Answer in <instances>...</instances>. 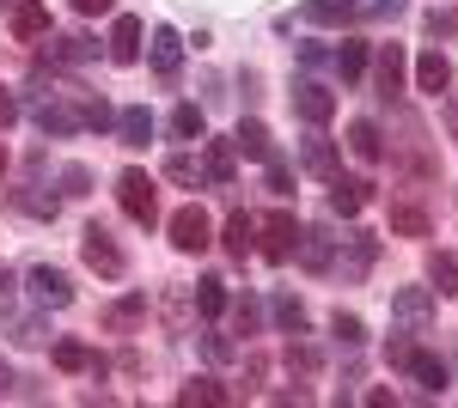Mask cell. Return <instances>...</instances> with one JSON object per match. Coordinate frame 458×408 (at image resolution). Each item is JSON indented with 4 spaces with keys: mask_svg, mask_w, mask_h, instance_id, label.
Listing matches in <instances>:
<instances>
[{
    "mask_svg": "<svg viewBox=\"0 0 458 408\" xmlns=\"http://www.w3.org/2000/svg\"><path fill=\"white\" fill-rule=\"evenodd\" d=\"M293 256H300L312 274H330V262H336V238H330L324 226H318V232H300V250H293Z\"/></svg>",
    "mask_w": 458,
    "mask_h": 408,
    "instance_id": "obj_18",
    "label": "cell"
},
{
    "mask_svg": "<svg viewBox=\"0 0 458 408\" xmlns=\"http://www.w3.org/2000/svg\"><path fill=\"white\" fill-rule=\"evenodd\" d=\"M165 323H172V329H190V305H183V299H165Z\"/></svg>",
    "mask_w": 458,
    "mask_h": 408,
    "instance_id": "obj_45",
    "label": "cell"
},
{
    "mask_svg": "<svg viewBox=\"0 0 458 408\" xmlns=\"http://www.w3.org/2000/svg\"><path fill=\"white\" fill-rule=\"evenodd\" d=\"M0 171H6V153H0Z\"/></svg>",
    "mask_w": 458,
    "mask_h": 408,
    "instance_id": "obj_53",
    "label": "cell"
},
{
    "mask_svg": "<svg viewBox=\"0 0 458 408\" xmlns=\"http://www.w3.org/2000/svg\"><path fill=\"white\" fill-rule=\"evenodd\" d=\"M98 55V43L92 37H49V68H73V62H92Z\"/></svg>",
    "mask_w": 458,
    "mask_h": 408,
    "instance_id": "obj_24",
    "label": "cell"
},
{
    "mask_svg": "<svg viewBox=\"0 0 458 408\" xmlns=\"http://www.w3.org/2000/svg\"><path fill=\"white\" fill-rule=\"evenodd\" d=\"M367 62H373V49L349 37V43L336 49V73H343V86H349V79H360V73H367Z\"/></svg>",
    "mask_w": 458,
    "mask_h": 408,
    "instance_id": "obj_33",
    "label": "cell"
},
{
    "mask_svg": "<svg viewBox=\"0 0 458 408\" xmlns=\"http://www.w3.org/2000/svg\"><path fill=\"white\" fill-rule=\"evenodd\" d=\"M202 183L233 189V140H208V153H202Z\"/></svg>",
    "mask_w": 458,
    "mask_h": 408,
    "instance_id": "obj_22",
    "label": "cell"
},
{
    "mask_svg": "<svg viewBox=\"0 0 458 408\" xmlns=\"http://www.w3.org/2000/svg\"><path fill=\"white\" fill-rule=\"evenodd\" d=\"M410 360H416V341H410V336H391L386 341V366H391V372H410Z\"/></svg>",
    "mask_w": 458,
    "mask_h": 408,
    "instance_id": "obj_41",
    "label": "cell"
},
{
    "mask_svg": "<svg viewBox=\"0 0 458 408\" xmlns=\"http://www.w3.org/2000/svg\"><path fill=\"white\" fill-rule=\"evenodd\" d=\"M343 244H349V250H343L330 269L343 274V287H354V280H367V269L379 262V238H373V232H349Z\"/></svg>",
    "mask_w": 458,
    "mask_h": 408,
    "instance_id": "obj_6",
    "label": "cell"
},
{
    "mask_svg": "<svg viewBox=\"0 0 458 408\" xmlns=\"http://www.w3.org/2000/svg\"><path fill=\"white\" fill-rule=\"evenodd\" d=\"M0 6H19V0H0Z\"/></svg>",
    "mask_w": 458,
    "mask_h": 408,
    "instance_id": "obj_52",
    "label": "cell"
},
{
    "mask_svg": "<svg viewBox=\"0 0 458 408\" xmlns=\"http://www.w3.org/2000/svg\"><path fill=\"white\" fill-rule=\"evenodd\" d=\"M263 165H269V196H293V171H287L282 153H269Z\"/></svg>",
    "mask_w": 458,
    "mask_h": 408,
    "instance_id": "obj_42",
    "label": "cell"
},
{
    "mask_svg": "<svg viewBox=\"0 0 458 408\" xmlns=\"http://www.w3.org/2000/svg\"><path fill=\"white\" fill-rule=\"evenodd\" d=\"M147 55H153V73L172 86L177 73H183V37H177L172 25H159V31H153V43H147Z\"/></svg>",
    "mask_w": 458,
    "mask_h": 408,
    "instance_id": "obj_10",
    "label": "cell"
},
{
    "mask_svg": "<svg viewBox=\"0 0 458 408\" xmlns=\"http://www.w3.org/2000/svg\"><path fill=\"white\" fill-rule=\"evenodd\" d=\"M105 55L116 62V68H135V62H141V19L123 12V19L110 25V49H105Z\"/></svg>",
    "mask_w": 458,
    "mask_h": 408,
    "instance_id": "obj_13",
    "label": "cell"
},
{
    "mask_svg": "<svg viewBox=\"0 0 458 408\" xmlns=\"http://www.w3.org/2000/svg\"><path fill=\"white\" fill-rule=\"evenodd\" d=\"M367 202H373V183H367V177H343V171L330 177V213L354 220V213H360Z\"/></svg>",
    "mask_w": 458,
    "mask_h": 408,
    "instance_id": "obj_11",
    "label": "cell"
},
{
    "mask_svg": "<svg viewBox=\"0 0 458 408\" xmlns=\"http://www.w3.org/2000/svg\"><path fill=\"white\" fill-rule=\"evenodd\" d=\"M73 12H86V19H92V12H110V6H116V0H68Z\"/></svg>",
    "mask_w": 458,
    "mask_h": 408,
    "instance_id": "obj_49",
    "label": "cell"
},
{
    "mask_svg": "<svg viewBox=\"0 0 458 408\" xmlns=\"http://www.w3.org/2000/svg\"><path fill=\"white\" fill-rule=\"evenodd\" d=\"M116 202H123V213H129L135 226H153V220H159V183H153L147 171H123V177H116Z\"/></svg>",
    "mask_w": 458,
    "mask_h": 408,
    "instance_id": "obj_2",
    "label": "cell"
},
{
    "mask_svg": "<svg viewBox=\"0 0 458 408\" xmlns=\"http://www.w3.org/2000/svg\"><path fill=\"white\" fill-rule=\"evenodd\" d=\"M220 244H226V256H233V262H245L250 250H257V220H250V213H233Z\"/></svg>",
    "mask_w": 458,
    "mask_h": 408,
    "instance_id": "obj_26",
    "label": "cell"
},
{
    "mask_svg": "<svg viewBox=\"0 0 458 408\" xmlns=\"http://www.w3.org/2000/svg\"><path fill=\"white\" fill-rule=\"evenodd\" d=\"M147 317V293H129V299H116V305L98 311V329H110V336H123V329H135Z\"/></svg>",
    "mask_w": 458,
    "mask_h": 408,
    "instance_id": "obj_16",
    "label": "cell"
},
{
    "mask_svg": "<svg viewBox=\"0 0 458 408\" xmlns=\"http://www.w3.org/2000/svg\"><path fill=\"white\" fill-rule=\"evenodd\" d=\"M318 366H324V354H318L312 341L287 336V372H300V378H318Z\"/></svg>",
    "mask_w": 458,
    "mask_h": 408,
    "instance_id": "obj_32",
    "label": "cell"
},
{
    "mask_svg": "<svg viewBox=\"0 0 458 408\" xmlns=\"http://www.w3.org/2000/svg\"><path fill=\"white\" fill-rule=\"evenodd\" d=\"M25 280H31V299H37L43 311H68V305H73V274H68V269H55V262H37Z\"/></svg>",
    "mask_w": 458,
    "mask_h": 408,
    "instance_id": "obj_5",
    "label": "cell"
},
{
    "mask_svg": "<svg viewBox=\"0 0 458 408\" xmlns=\"http://www.w3.org/2000/svg\"><path fill=\"white\" fill-rule=\"evenodd\" d=\"M13 287H19V280L0 269V317H13V305H19V293H13Z\"/></svg>",
    "mask_w": 458,
    "mask_h": 408,
    "instance_id": "obj_47",
    "label": "cell"
},
{
    "mask_svg": "<svg viewBox=\"0 0 458 408\" xmlns=\"http://www.w3.org/2000/svg\"><path fill=\"white\" fill-rule=\"evenodd\" d=\"M300 19L306 25H354L360 19V0H306Z\"/></svg>",
    "mask_w": 458,
    "mask_h": 408,
    "instance_id": "obj_17",
    "label": "cell"
},
{
    "mask_svg": "<svg viewBox=\"0 0 458 408\" xmlns=\"http://www.w3.org/2000/svg\"><path fill=\"white\" fill-rule=\"evenodd\" d=\"M80 256H86V269H98L105 280H116V274H129V256H123V244L110 238V226H86L80 232Z\"/></svg>",
    "mask_w": 458,
    "mask_h": 408,
    "instance_id": "obj_3",
    "label": "cell"
},
{
    "mask_svg": "<svg viewBox=\"0 0 458 408\" xmlns=\"http://www.w3.org/2000/svg\"><path fill=\"white\" fill-rule=\"evenodd\" d=\"M226 305H233V299H226V280H220V274L196 280V311H202V317H220Z\"/></svg>",
    "mask_w": 458,
    "mask_h": 408,
    "instance_id": "obj_34",
    "label": "cell"
},
{
    "mask_svg": "<svg viewBox=\"0 0 458 408\" xmlns=\"http://www.w3.org/2000/svg\"><path fill=\"white\" fill-rule=\"evenodd\" d=\"M440 122H446V135L458 140V98H446V110H440Z\"/></svg>",
    "mask_w": 458,
    "mask_h": 408,
    "instance_id": "obj_50",
    "label": "cell"
},
{
    "mask_svg": "<svg viewBox=\"0 0 458 408\" xmlns=\"http://www.w3.org/2000/svg\"><path fill=\"white\" fill-rule=\"evenodd\" d=\"M202 354H208L214 366H226V360H233V354H239V347H233V341L220 336V329H208V336H202Z\"/></svg>",
    "mask_w": 458,
    "mask_h": 408,
    "instance_id": "obj_44",
    "label": "cell"
},
{
    "mask_svg": "<svg viewBox=\"0 0 458 408\" xmlns=\"http://www.w3.org/2000/svg\"><path fill=\"white\" fill-rule=\"evenodd\" d=\"M330 329H336L343 347H360V341H367V329H360V317H354V311H336V317H330Z\"/></svg>",
    "mask_w": 458,
    "mask_h": 408,
    "instance_id": "obj_40",
    "label": "cell"
},
{
    "mask_svg": "<svg viewBox=\"0 0 458 408\" xmlns=\"http://www.w3.org/2000/svg\"><path fill=\"white\" fill-rule=\"evenodd\" d=\"M391 232H403V238H428V232H434V220H428L422 202L397 196V202H391Z\"/></svg>",
    "mask_w": 458,
    "mask_h": 408,
    "instance_id": "obj_19",
    "label": "cell"
},
{
    "mask_svg": "<svg viewBox=\"0 0 458 408\" xmlns=\"http://www.w3.org/2000/svg\"><path fill=\"white\" fill-rule=\"evenodd\" d=\"M62 196H68V202L92 196V171H86V165H62Z\"/></svg>",
    "mask_w": 458,
    "mask_h": 408,
    "instance_id": "obj_38",
    "label": "cell"
},
{
    "mask_svg": "<svg viewBox=\"0 0 458 408\" xmlns=\"http://www.w3.org/2000/svg\"><path fill=\"white\" fill-rule=\"evenodd\" d=\"M165 177H172V183H183V189H190V183H202V165H196V159H190V153H172V159H165Z\"/></svg>",
    "mask_w": 458,
    "mask_h": 408,
    "instance_id": "obj_39",
    "label": "cell"
},
{
    "mask_svg": "<svg viewBox=\"0 0 458 408\" xmlns=\"http://www.w3.org/2000/svg\"><path fill=\"white\" fill-rule=\"evenodd\" d=\"M165 232H172V250H183V256H202V250H208L214 244V220H208V207H177L172 213V226H165Z\"/></svg>",
    "mask_w": 458,
    "mask_h": 408,
    "instance_id": "obj_4",
    "label": "cell"
},
{
    "mask_svg": "<svg viewBox=\"0 0 458 408\" xmlns=\"http://www.w3.org/2000/svg\"><path fill=\"white\" fill-rule=\"evenodd\" d=\"M349 153L360 159V165H379V159H386V135H379V122H367V116L349 122Z\"/></svg>",
    "mask_w": 458,
    "mask_h": 408,
    "instance_id": "obj_20",
    "label": "cell"
},
{
    "mask_svg": "<svg viewBox=\"0 0 458 408\" xmlns=\"http://www.w3.org/2000/svg\"><path fill=\"white\" fill-rule=\"evenodd\" d=\"M177 403H183V408H220V403H233V396H226L214 378H190V384L177 390Z\"/></svg>",
    "mask_w": 458,
    "mask_h": 408,
    "instance_id": "obj_29",
    "label": "cell"
},
{
    "mask_svg": "<svg viewBox=\"0 0 458 408\" xmlns=\"http://www.w3.org/2000/svg\"><path fill=\"white\" fill-rule=\"evenodd\" d=\"M403 73H410V62H403V49H397V43H386V49H379V55H373V86H379V98H397V92H403Z\"/></svg>",
    "mask_w": 458,
    "mask_h": 408,
    "instance_id": "obj_12",
    "label": "cell"
},
{
    "mask_svg": "<svg viewBox=\"0 0 458 408\" xmlns=\"http://www.w3.org/2000/svg\"><path fill=\"white\" fill-rule=\"evenodd\" d=\"M31 122L43 135H73V129H86V92H80V86H73V92H37Z\"/></svg>",
    "mask_w": 458,
    "mask_h": 408,
    "instance_id": "obj_1",
    "label": "cell"
},
{
    "mask_svg": "<svg viewBox=\"0 0 458 408\" xmlns=\"http://www.w3.org/2000/svg\"><path fill=\"white\" fill-rule=\"evenodd\" d=\"M13 207L31 213V220H55L62 213V196H49L43 183H25V189H13Z\"/></svg>",
    "mask_w": 458,
    "mask_h": 408,
    "instance_id": "obj_25",
    "label": "cell"
},
{
    "mask_svg": "<svg viewBox=\"0 0 458 408\" xmlns=\"http://www.w3.org/2000/svg\"><path fill=\"white\" fill-rule=\"evenodd\" d=\"M116 135H123V146H147V140H153V116H147V104H129V110L116 116Z\"/></svg>",
    "mask_w": 458,
    "mask_h": 408,
    "instance_id": "obj_28",
    "label": "cell"
},
{
    "mask_svg": "<svg viewBox=\"0 0 458 408\" xmlns=\"http://www.w3.org/2000/svg\"><path fill=\"white\" fill-rule=\"evenodd\" d=\"M13 122H19V98H13V92H6V86H0V135H6V129H13Z\"/></svg>",
    "mask_w": 458,
    "mask_h": 408,
    "instance_id": "obj_48",
    "label": "cell"
},
{
    "mask_svg": "<svg viewBox=\"0 0 458 408\" xmlns=\"http://www.w3.org/2000/svg\"><path fill=\"white\" fill-rule=\"evenodd\" d=\"M172 135L177 140H202V135H208V116H202L196 104H177V110H172Z\"/></svg>",
    "mask_w": 458,
    "mask_h": 408,
    "instance_id": "obj_35",
    "label": "cell"
},
{
    "mask_svg": "<svg viewBox=\"0 0 458 408\" xmlns=\"http://www.w3.org/2000/svg\"><path fill=\"white\" fill-rule=\"evenodd\" d=\"M428 280H434V293L458 299V250H428Z\"/></svg>",
    "mask_w": 458,
    "mask_h": 408,
    "instance_id": "obj_27",
    "label": "cell"
},
{
    "mask_svg": "<svg viewBox=\"0 0 458 408\" xmlns=\"http://www.w3.org/2000/svg\"><path fill=\"white\" fill-rule=\"evenodd\" d=\"M13 341H19V347H43V323H19V329H13Z\"/></svg>",
    "mask_w": 458,
    "mask_h": 408,
    "instance_id": "obj_46",
    "label": "cell"
},
{
    "mask_svg": "<svg viewBox=\"0 0 458 408\" xmlns=\"http://www.w3.org/2000/svg\"><path fill=\"white\" fill-rule=\"evenodd\" d=\"M233 153H245V159H269L276 146H269V129L250 116V122H239V135H233Z\"/></svg>",
    "mask_w": 458,
    "mask_h": 408,
    "instance_id": "obj_30",
    "label": "cell"
},
{
    "mask_svg": "<svg viewBox=\"0 0 458 408\" xmlns=\"http://www.w3.org/2000/svg\"><path fill=\"white\" fill-rule=\"evenodd\" d=\"M233 329L250 341L257 329H263V305H257V299H233Z\"/></svg>",
    "mask_w": 458,
    "mask_h": 408,
    "instance_id": "obj_37",
    "label": "cell"
},
{
    "mask_svg": "<svg viewBox=\"0 0 458 408\" xmlns=\"http://www.w3.org/2000/svg\"><path fill=\"white\" fill-rule=\"evenodd\" d=\"M428 37H458V6H434L428 12Z\"/></svg>",
    "mask_w": 458,
    "mask_h": 408,
    "instance_id": "obj_43",
    "label": "cell"
},
{
    "mask_svg": "<svg viewBox=\"0 0 458 408\" xmlns=\"http://www.w3.org/2000/svg\"><path fill=\"white\" fill-rule=\"evenodd\" d=\"M300 165L312 171V177H324V183H330V177L343 171V153H336V140L312 135V140H306V146H300Z\"/></svg>",
    "mask_w": 458,
    "mask_h": 408,
    "instance_id": "obj_15",
    "label": "cell"
},
{
    "mask_svg": "<svg viewBox=\"0 0 458 408\" xmlns=\"http://www.w3.org/2000/svg\"><path fill=\"white\" fill-rule=\"evenodd\" d=\"M276 323H282L287 336H306V299L282 293V299H276Z\"/></svg>",
    "mask_w": 458,
    "mask_h": 408,
    "instance_id": "obj_36",
    "label": "cell"
},
{
    "mask_svg": "<svg viewBox=\"0 0 458 408\" xmlns=\"http://www.w3.org/2000/svg\"><path fill=\"white\" fill-rule=\"evenodd\" d=\"M6 390H13V372H6V360H0V396H6Z\"/></svg>",
    "mask_w": 458,
    "mask_h": 408,
    "instance_id": "obj_51",
    "label": "cell"
},
{
    "mask_svg": "<svg viewBox=\"0 0 458 408\" xmlns=\"http://www.w3.org/2000/svg\"><path fill=\"white\" fill-rule=\"evenodd\" d=\"M391 317H397L403 329H428V317H434V287H397V293H391Z\"/></svg>",
    "mask_w": 458,
    "mask_h": 408,
    "instance_id": "obj_9",
    "label": "cell"
},
{
    "mask_svg": "<svg viewBox=\"0 0 458 408\" xmlns=\"http://www.w3.org/2000/svg\"><path fill=\"white\" fill-rule=\"evenodd\" d=\"M13 37H19V43H43V37H49V6H43V0H19V6H13Z\"/></svg>",
    "mask_w": 458,
    "mask_h": 408,
    "instance_id": "obj_14",
    "label": "cell"
},
{
    "mask_svg": "<svg viewBox=\"0 0 458 408\" xmlns=\"http://www.w3.org/2000/svg\"><path fill=\"white\" fill-rule=\"evenodd\" d=\"M49 360H55V372H105V360H98L86 341H55Z\"/></svg>",
    "mask_w": 458,
    "mask_h": 408,
    "instance_id": "obj_23",
    "label": "cell"
},
{
    "mask_svg": "<svg viewBox=\"0 0 458 408\" xmlns=\"http://www.w3.org/2000/svg\"><path fill=\"white\" fill-rule=\"evenodd\" d=\"M410 378L422 384L428 396H440V390H446V360H434V354H422V347H416V360H410Z\"/></svg>",
    "mask_w": 458,
    "mask_h": 408,
    "instance_id": "obj_31",
    "label": "cell"
},
{
    "mask_svg": "<svg viewBox=\"0 0 458 408\" xmlns=\"http://www.w3.org/2000/svg\"><path fill=\"white\" fill-rule=\"evenodd\" d=\"M257 232H263V244H257V250H263L269 262H287V256L300 250V220H293V213H269Z\"/></svg>",
    "mask_w": 458,
    "mask_h": 408,
    "instance_id": "obj_7",
    "label": "cell"
},
{
    "mask_svg": "<svg viewBox=\"0 0 458 408\" xmlns=\"http://www.w3.org/2000/svg\"><path fill=\"white\" fill-rule=\"evenodd\" d=\"M293 116H300V122H312V129H324V122L336 116V92H330V86H318V79H300V86H293Z\"/></svg>",
    "mask_w": 458,
    "mask_h": 408,
    "instance_id": "obj_8",
    "label": "cell"
},
{
    "mask_svg": "<svg viewBox=\"0 0 458 408\" xmlns=\"http://www.w3.org/2000/svg\"><path fill=\"white\" fill-rule=\"evenodd\" d=\"M416 86H422V92H434V98H440V92H446V86H453V62H446V55H440V49H422V55H416Z\"/></svg>",
    "mask_w": 458,
    "mask_h": 408,
    "instance_id": "obj_21",
    "label": "cell"
}]
</instances>
